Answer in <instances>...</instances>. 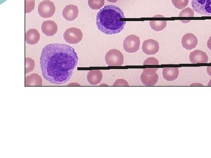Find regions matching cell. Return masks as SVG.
I'll return each mask as SVG.
<instances>
[{"instance_id": "cell-30", "label": "cell", "mask_w": 211, "mask_h": 158, "mask_svg": "<svg viewBox=\"0 0 211 158\" xmlns=\"http://www.w3.org/2000/svg\"><path fill=\"white\" fill-rule=\"evenodd\" d=\"M208 86H211V80L209 81V82L208 83Z\"/></svg>"}, {"instance_id": "cell-12", "label": "cell", "mask_w": 211, "mask_h": 158, "mask_svg": "<svg viewBox=\"0 0 211 158\" xmlns=\"http://www.w3.org/2000/svg\"><path fill=\"white\" fill-rule=\"evenodd\" d=\"M41 30L46 36H53L57 33L58 25L53 21H45L41 25Z\"/></svg>"}, {"instance_id": "cell-13", "label": "cell", "mask_w": 211, "mask_h": 158, "mask_svg": "<svg viewBox=\"0 0 211 158\" xmlns=\"http://www.w3.org/2000/svg\"><path fill=\"white\" fill-rule=\"evenodd\" d=\"M79 14V9L75 5H67L63 9V18L68 21H72L76 19Z\"/></svg>"}, {"instance_id": "cell-4", "label": "cell", "mask_w": 211, "mask_h": 158, "mask_svg": "<svg viewBox=\"0 0 211 158\" xmlns=\"http://www.w3.org/2000/svg\"><path fill=\"white\" fill-rule=\"evenodd\" d=\"M105 61L109 66H120L124 63V56L120 50L113 49L106 53Z\"/></svg>"}, {"instance_id": "cell-9", "label": "cell", "mask_w": 211, "mask_h": 158, "mask_svg": "<svg viewBox=\"0 0 211 158\" xmlns=\"http://www.w3.org/2000/svg\"><path fill=\"white\" fill-rule=\"evenodd\" d=\"M160 46L157 41L154 39H147L144 41L142 45V50L144 54L148 55H154L157 54Z\"/></svg>"}, {"instance_id": "cell-24", "label": "cell", "mask_w": 211, "mask_h": 158, "mask_svg": "<svg viewBox=\"0 0 211 158\" xmlns=\"http://www.w3.org/2000/svg\"><path fill=\"white\" fill-rule=\"evenodd\" d=\"M144 65H158L159 64V62L157 59H156L155 58H148L143 63Z\"/></svg>"}, {"instance_id": "cell-1", "label": "cell", "mask_w": 211, "mask_h": 158, "mask_svg": "<svg viewBox=\"0 0 211 158\" xmlns=\"http://www.w3.org/2000/svg\"><path fill=\"white\" fill-rule=\"evenodd\" d=\"M78 56L75 50L62 43H52L42 49L40 68L45 80L54 84H65L72 77Z\"/></svg>"}, {"instance_id": "cell-14", "label": "cell", "mask_w": 211, "mask_h": 158, "mask_svg": "<svg viewBox=\"0 0 211 158\" xmlns=\"http://www.w3.org/2000/svg\"><path fill=\"white\" fill-rule=\"evenodd\" d=\"M179 73L178 68H164L162 69V76L166 81H174L179 76Z\"/></svg>"}, {"instance_id": "cell-3", "label": "cell", "mask_w": 211, "mask_h": 158, "mask_svg": "<svg viewBox=\"0 0 211 158\" xmlns=\"http://www.w3.org/2000/svg\"><path fill=\"white\" fill-rule=\"evenodd\" d=\"M158 68H145L140 76L141 83L146 86H155L158 81Z\"/></svg>"}, {"instance_id": "cell-17", "label": "cell", "mask_w": 211, "mask_h": 158, "mask_svg": "<svg viewBox=\"0 0 211 158\" xmlns=\"http://www.w3.org/2000/svg\"><path fill=\"white\" fill-rule=\"evenodd\" d=\"M42 86V79L40 76L33 73L25 77V86Z\"/></svg>"}, {"instance_id": "cell-19", "label": "cell", "mask_w": 211, "mask_h": 158, "mask_svg": "<svg viewBox=\"0 0 211 158\" xmlns=\"http://www.w3.org/2000/svg\"><path fill=\"white\" fill-rule=\"evenodd\" d=\"M104 4V0H88V5L91 9H101Z\"/></svg>"}, {"instance_id": "cell-22", "label": "cell", "mask_w": 211, "mask_h": 158, "mask_svg": "<svg viewBox=\"0 0 211 158\" xmlns=\"http://www.w3.org/2000/svg\"><path fill=\"white\" fill-rule=\"evenodd\" d=\"M25 13H30L35 8V0H25Z\"/></svg>"}, {"instance_id": "cell-25", "label": "cell", "mask_w": 211, "mask_h": 158, "mask_svg": "<svg viewBox=\"0 0 211 158\" xmlns=\"http://www.w3.org/2000/svg\"><path fill=\"white\" fill-rule=\"evenodd\" d=\"M113 86H129L128 82L124 79H117L114 82Z\"/></svg>"}, {"instance_id": "cell-10", "label": "cell", "mask_w": 211, "mask_h": 158, "mask_svg": "<svg viewBox=\"0 0 211 158\" xmlns=\"http://www.w3.org/2000/svg\"><path fill=\"white\" fill-rule=\"evenodd\" d=\"M181 43L185 49H193L198 45V39L193 33H186L182 38Z\"/></svg>"}, {"instance_id": "cell-6", "label": "cell", "mask_w": 211, "mask_h": 158, "mask_svg": "<svg viewBox=\"0 0 211 158\" xmlns=\"http://www.w3.org/2000/svg\"><path fill=\"white\" fill-rule=\"evenodd\" d=\"M83 33L80 29L72 27L67 29L63 33L64 40L70 44H77L83 39Z\"/></svg>"}, {"instance_id": "cell-28", "label": "cell", "mask_w": 211, "mask_h": 158, "mask_svg": "<svg viewBox=\"0 0 211 158\" xmlns=\"http://www.w3.org/2000/svg\"><path fill=\"white\" fill-rule=\"evenodd\" d=\"M203 86V84H200V83H193V84H192L191 86Z\"/></svg>"}, {"instance_id": "cell-8", "label": "cell", "mask_w": 211, "mask_h": 158, "mask_svg": "<svg viewBox=\"0 0 211 158\" xmlns=\"http://www.w3.org/2000/svg\"><path fill=\"white\" fill-rule=\"evenodd\" d=\"M140 40L139 37L135 35L127 36L123 42V48L124 50L130 54L137 52L140 49Z\"/></svg>"}, {"instance_id": "cell-2", "label": "cell", "mask_w": 211, "mask_h": 158, "mask_svg": "<svg viewBox=\"0 0 211 158\" xmlns=\"http://www.w3.org/2000/svg\"><path fill=\"white\" fill-rule=\"evenodd\" d=\"M124 18L122 9L116 6L108 5L97 14L96 25L99 31L104 34H117L123 30L127 23L121 20Z\"/></svg>"}, {"instance_id": "cell-21", "label": "cell", "mask_w": 211, "mask_h": 158, "mask_svg": "<svg viewBox=\"0 0 211 158\" xmlns=\"http://www.w3.org/2000/svg\"><path fill=\"white\" fill-rule=\"evenodd\" d=\"M171 1L175 8L178 9H184L189 3V0H171Z\"/></svg>"}, {"instance_id": "cell-29", "label": "cell", "mask_w": 211, "mask_h": 158, "mask_svg": "<svg viewBox=\"0 0 211 158\" xmlns=\"http://www.w3.org/2000/svg\"><path fill=\"white\" fill-rule=\"evenodd\" d=\"M108 1L110 3H116L118 0H108Z\"/></svg>"}, {"instance_id": "cell-7", "label": "cell", "mask_w": 211, "mask_h": 158, "mask_svg": "<svg viewBox=\"0 0 211 158\" xmlns=\"http://www.w3.org/2000/svg\"><path fill=\"white\" fill-rule=\"evenodd\" d=\"M55 6L54 3L50 0H44L38 5V11L41 17L48 18L52 17L55 13Z\"/></svg>"}, {"instance_id": "cell-27", "label": "cell", "mask_w": 211, "mask_h": 158, "mask_svg": "<svg viewBox=\"0 0 211 158\" xmlns=\"http://www.w3.org/2000/svg\"><path fill=\"white\" fill-rule=\"evenodd\" d=\"M207 73L209 76H211V66H208L207 69Z\"/></svg>"}, {"instance_id": "cell-18", "label": "cell", "mask_w": 211, "mask_h": 158, "mask_svg": "<svg viewBox=\"0 0 211 158\" xmlns=\"http://www.w3.org/2000/svg\"><path fill=\"white\" fill-rule=\"evenodd\" d=\"M150 25L151 29L155 31H161L166 27V21H151Z\"/></svg>"}, {"instance_id": "cell-23", "label": "cell", "mask_w": 211, "mask_h": 158, "mask_svg": "<svg viewBox=\"0 0 211 158\" xmlns=\"http://www.w3.org/2000/svg\"><path fill=\"white\" fill-rule=\"evenodd\" d=\"M180 17H194V12L193 10L191 9L190 8H187L186 9H183L179 15Z\"/></svg>"}, {"instance_id": "cell-31", "label": "cell", "mask_w": 211, "mask_h": 158, "mask_svg": "<svg viewBox=\"0 0 211 158\" xmlns=\"http://www.w3.org/2000/svg\"><path fill=\"white\" fill-rule=\"evenodd\" d=\"M210 63H211V62H210Z\"/></svg>"}, {"instance_id": "cell-11", "label": "cell", "mask_w": 211, "mask_h": 158, "mask_svg": "<svg viewBox=\"0 0 211 158\" xmlns=\"http://www.w3.org/2000/svg\"><path fill=\"white\" fill-rule=\"evenodd\" d=\"M189 60L193 64L207 63L208 62V56L207 54L200 50H195L189 54Z\"/></svg>"}, {"instance_id": "cell-5", "label": "cell", "mask_w": 211, "mask_h": 158, "mask_svg": "<svg viewBox=\"0 0 211 158\" xmlns=\"http://www.w3.org/2000/svg\"><path fill=\"white\" fill-rule=\"evenodd\" d=\"M193 10L202 16H211V0H192Z\"/></svg>"}, {"instance_id": "cell-20", "label": "cell", "mask_w": 211, "mask_h": 158, "mask_svg": "<svg viewBox=\"0 0 211 158\" xmlns=\"http://www.w3.org/2000/svg\"><path fill=\"white\" fill-rule=\"evenodd\" d=\"M35 69V62L30 58H25V74L32 72Z\"/></svg>"}, {"instance_id": "cell-26", "label": "cell", "mask_w": 211, "mask_h": 158, "mask_svg": "<svg viewBox=\"0 0 211 158\" xmlns=\"http://www.w3.org/2000/svg\"><path fill=\"white\" fill-rule=\"evenodd\" d=\"M207 46H208V49L211 50V36L209 38V40L208 41V42H207Z\"/></svg>"}, {"instance_id": "cell-16", "label": "cell", "mask_w": 211, "mask_h": 158, "mask_svg": "<svg viewBox=\"0 0 211 158\" xmlns=\"http://www.w3.org/2000/svg\"><path fill=\"white\" fill-rule=\"evenodd\" d=\"M103 79V73L98 70H90L87 73V80L92 85H98Z\"/></svg>"}, {"instance_id": "cell-15", "label": "cell", "mask_w": 211, "mask_h": 158, "mask_svg": "<svg viewBox=\"0 0 211 158\" xmlns=\"http://www.w3.org/2000/svg\"><path fill=\"white\" fill-rule=\"evenodd\" d=\"M40 33L35 29H30L25 33V41L27 43L34 45L37 44L40 40Z\"/></svg>"}]
</instances>
